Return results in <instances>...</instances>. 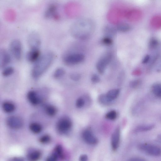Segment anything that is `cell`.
<instances>
[{"label": "cell", "mask_w": 161, "mask_h": 161, "mask_svg": "<svg viewBox=\"0 0 161 161\" xmlns=\"http://www.w3.org/2000/svg\"><path fill=\"white\" fill-rule=\"evenodd\" d=\"M55 59L52 52H46L35 63L31 72L32 76L37 78L42 75L49 67Z\"/></svg>", "instance_id": "cell-1"}, {"label": "cell", "mask_w": 161, "mask_h": 161, "mask_svg": "<svg viewBox=\"0 0 161 161\" xmlns=\"http://www.w3.org/2000/svg\"><path fill=\"white\" fill-rule=\"evenodd\" d=\"M94 27V24L91 21L81 20L73 25L71 28V32L74 37L85 40L90 37Z\"/></svg>", "instance_id": "cell-2"}, {"label": "cell", "mask_w": 161, "mask_h": 161, "mask_svg": "<svg viewBox=\"0 0 161 161\" xmlns=\"http://www.w3.org/2000/svg\"><path fill=\"white\" fill-rule=\"evenodd\" d=\"M85 56L82 53H78L67 52L63 56L62 59L64 63L67 65H73L83 61Z\"/></svg>", "instance_id": "cell-3"}, {"label": "cell", "mask_w": 161, "mask_h": 161, "mask_svg": "<svg viewBox=\"0 0 161 161\" xmlns=\"http://www.w3.org/2000/svg\"><path fill=\"white\" fill-rule=\"evenodd\" d=\"M113 57L112 53L110 52L103 54L97 63L96 67L98 72L100 74L104 73L107 66L111 62Z\"/></svg>", "instance_id": "cell-4"}, {"label": "cell", "mask_w": 161, "mask_h": 161, "mask_svg": "<svg viewBox=\"0 0 161 161\" xmlns=\"http://www.w3.org/2000/svg\"><path fill=\"white\" fill-rule=\"evenodd\" d=\"M72 122L68 117H63L59 119L56 123V128L61 133H65L68 132L72 126Z\"/></svg>", "instance_id": "cell-5"}, {"label": "cell", "mask_w": 161, "mask_h": 161, "mask_svg": "<svg viewBox=\"0 0 161 161\" xmlns=\"http://www.w3.org/2000/svg\"><path fill=\"white\" fill-rule=\"evenodd\" d=\"M9 49L12 55L17 60H20L22 56V46L18 39L12 40L9 45Z\"/></svg>", "instance_id": "cell-6"}, {"label": "cell", "mask_w": 161, "mask_h": 161, "mask_svg": "<svg viewBox=\"0 0 161 161\" xmlns=\"http://www.w3.org/2000/svg\"><path fill=\"white\" fill-rule=\"evenodd\" d=\"M139 149L147 154L153 156H158L161 154V149L159 147L148 144H141Z\"/></svg>", "instance_id": "cell-7"}, {"label": "cell", "mask_w": 161, "mask_h": 161, "mask_svg": "<svg viewBox=\"0 0 161 161\" xmlns=\"http://www.w3.org/2000/svg\"><path fill=\"white\" fill-rule=\"evenodd\" d=\"M6 122L9 127L14 129L21 128L24 124L22 119L17 116H11L8 117L6 119Z\"/></svg>", "instance_id": "cell-8"}, {"label": "cell", "mask_w": 161, "mask_h": 161, "mask_svg": "<svg viewBox=\"0 0 161 161\" xmlns=\"http://www.w3.org/2000/svg\"><path fill=\"white\" fill-rule=\"evenodd\" d=\"M28 43L30 49H40L41 41L40 36L36 32L31 33L28 37Z\"/></svg>", "instance_id": "cell-9"}, {"label": "cell", "mask_w": 161, "mask_h": 161, "mask_svg": "<svg viewBox=\"0 0 161 161\" xmlns=\"http://www.w3.org/2000/svg\"><path fill=\"white\" fill-rule=\"evenodd\" d=\"M57 6L54 4L49 5L45 10L44 16L46 18L58 20L59 15L58 11Z\"/></svg>", "instance_id": "cell-10"}, {"label": "cell", "mask_w": 161, "mask_h": 161, "mask_svg": "<svg viewBox=\"0 0 161 161\" xmlns=\"http://www.w3.org/2000/svg\"><path fill=\"white\" fill-rule=\"evenodd\" d=\"M82 137L84 141L88 144L95 145L98 142L97 139L89 130H86L83 131Z\"/></svg>", "instance_id": "cell-11"}, {"label": "cell", "mask_w": 161, "mask_h": 161, "mask_svg": "<svg viewBox=\"0 0 161 161\" xmlns=\"http://www.w3.org/2000/svg\"><path fill=\"white\" fill-rule=\"evenodd\" d=\"M120 131L117 127L112 133L111 137V146L112 150L115 151L118 148L120 142Z\"/></svg>", "instance_id": "cell-12"}, {"label": "cell", "mask_w": 161, "mask_h": 161, "mask_svg": "<svg viewBox=\"0 0 161 161\" xmlns=\"http://www.w3.org/2000/svg\"><path fill=\"white\" fill-rule=\"evenodd\" d=\"M40 49L32 48L26 53V59L31 63H35L41 56Z\"/></svg>", "instance_id": "cell-13"}, {"label": "cell", "mask_w": 161, "mask_h": 161, "mask_svg": "<svg viewBox=\"0 0 161 161\" xmlns=\"http://www.w3.org/2000/svg\"><path fill=\"white\" fill-rule=\"evenodd\" d=\"M11 56L9 53L5 49H2L0 51V65L3 68L10 62Z\"/></svg>", "instance_id": "cell-14"}, {"label": "cell", "mask_w": 161, "mask_h": 161, "mask_svg": "<svg viewBox=\"0 0 161 161\" xmlns=\"http://www.w3.org/2000/svg\"><path fill=\"white\" fill-rule=\"evenodd\" d=\"M37 93L34 91L29 92L27 94V98L29 101L35 105L39 104L41 102V99Z\"/></svg>", "instance_id": "cell-15"}, {"label": "cell", "mask_w": 161, "mask_h": 161, "mask_svg": "<svg viewBox=\"0 0 161 161\" xmlns=\"http://www.w3.org/2000/svg\"><path fill=\"white\" fill-rule=\"evenodd\" d=\"M2 106L3 111L7 113H11L15 108V106L13 103L8 101L3 102Z\"/></svg>", "instance_id": "cell-16"}, {"label": "cell", "mask_w": 161, "mask_h": 161, "mask_svg": "<svg viewBox=\"0 0 161 161\" xmlns=\"http://www.w3.org/2000/svg\"><path fill=\"white\" fill-rule=\"evenodd\" d=\"M150 23L151 25L154 28H161V16L156 15L153 16L151 19Z\"/></svg>", "instance_id": "cell-17"}, {"label": "cell", "mask_w": 161, "mask_h": 161, "mask_svg": "<svg viewBox=\"0 0 161 161\" xmlns=\"http://www.w3.org/2000/svg\"><path fill=\"white\" fill-rule=\"evenodd\" d=\"M129 15L130 18L133 21H138L142 17L141 12L137 9H134L130 11Z\"/></svg>", "instance_id": "cell-18"}, {"label": "cell", "mask_w": 161, "mask_h": 161, "mask_svg": "<svg viewBox=\"0 0 161 161\" xmlns=\"http://www.w3.org/2000/svg\"><path fill=\"white\" fill-rule=\"evenodd\" d=\"M120 92L119 89H113L109 91L106 94L108 99L111 102L118 96Z\"/></svg>", "instance_id": "cell-19"}, {"label": "cell", "mask_w": 161, "mask_h": 161, "mask_svg": "<svg viewBox=\"0 0 161 161\" xmlns=\"http://www.w3.org/2000/svg\"><path fill=\"white\" fill-rule=\"evenodd\" d=\"M46 114L48 116L53 117L55 116L57 113L56 108L51 105H47L44 108Z\"/></svg>", "instance_id": "cell-20"}, {"label": "cell", "mask_w": 161, "mask_h": 161, "mask_svg": "<svg viewBox=\"0 0 161 161\" xmlns=\"http://www.w3.org/2000/svg\"><path fill=\"white\" fill-rule=\"evenodd\" d=\"M153 94L157 97L161 98V84L156 83L153 84L151 88Z\"/></svg>", "instance_id": "cell-21"}, {"label": "cell", "mask_w": 161, "mask_h": 161, "mask_svg": "<svg viewBox=\"0 0 161 161\" xmlns=\"http://www.w3.org/2000/svg\"><path fill=\"white\" fill-rule=\"evenodd\" d=\"M29 128L30 130L35 134L39 133L41 131L42 129L41 125L36 122L31 123L30 125Z\"/></svg>", "instance_id": "cell-22"}, {"label": "cell", "mask_w": 161, "mask_h": 161, "mask_svg": "<svg viewBox=\"0 0 161 161\" xmlns=\"http://www.w3.org/2000/svg\"><path fill=\"white\" fill-rule=\"evenodd\" d=\"M154 125H147L138 126L135 129L136 132L147 131L153 129L154 127Z\"/></svg>", "instance_id": "cell-23"}, {"label": "cell", "mask_w": 161, "mask_h": 161, "mask_svg": "<svg viewBox=\"0 0 161 161\" xmlns=\"http://www.w3.org/2000/svg\"><path fill=\"white\" fill-rule=\"evenodd\" d=\"M41 153L38 151H34L31 152L28 156L30 161H37L40 158Z\"/></svg>", "instance_id": "cell-24"}, {"label": "cell", "mask_w": 161, "mask_h": 161, "mask_svg": "<svg viewBox=\"0 0 161 161\" xmlns=\"http://www.w3.org/2000/svg\"><path fill=\"white\" fill-rule=\"evenodd\" d=\"M130 29L131 27L130 25L126 23H122L119 24L117 26V30L122 32L128 31L130 30Z\"/></svg>", "instance_id": "cell-25"}, {"label": "cell", "mask_w": 161, "mask_h": 161, "mask_svg": "<svg viewBox=\"0 0 161 161\" xmlns=\"http://www.w3.org/2000/svg\"><path fill=\"white\" fill-rule=\"evenodd\" d=\"M104 33L106 36L111 38V36H114L116 33V30L111 26H106L104 29Z\"/></svg>", "instance_id": "cell-26"}, {"label": "cell", "mask_w": 161, "mask_h": 161, "mask_svg": "<svg viewBox=\"0 0 161 161\" xmlns=\"http://www.w3.org/2000/svg\"><path fill=\"white\" fill-rule=\"evenodd\" d=\"M98 100L100 103L103 105L109 104L111 102L107 97L106 94H101L98 97Z\"/></svg>", "instance_id": "cell-27"}, {"label": "cell", "mask_w": 161, "mask_h": 161, "mask_svg": "<svg viewBox=\"0 0 161 161\" xmlns=\"http://www.w3.org/2000/svg\"><path fill=\"white\" fill-rule=\"evenodd\" d=\"M105 117L108 119L114 120L117 118V113L114 110H111L106 114Z\"/></svg>", "instance_id": "cell-28"}, {"label": "cell", "mask_w": 161, "mask_h": 161, "mask_svg": "<svg viewBox=\"0 0 161 161\" xmlns=\"http://www.w3.org/2000/svg\"><path fill=\"white\" fill-rule=\"evenodd\" d=\"M65 70L62 68H59L57 69L54 73L53 76L56 78H59L65 74Z\"/></svg>", "instance_id": "cell-29"}, {"label": "cell", "mask_w": 161, "mask_h": 161, "mask_svg": "<svg viewBox=\"0 0 161 161\" xmlns=\"http://www.w3.org/2000/svg\"><path fill=\"white\" fill-rule=\"evenodd\" d=\"M14 68L11 66L6 68L3 71L2 74L4 76H8L12 75L14 72Z\"/></svg>", "instance_id": "cell-30"}, {"label": "cell", "mask_w": 161, "mask_h": 161, "mask_svg": "<svg viewBox=\"0 0 161 161\" xmlns=\"http://www.w3.org/2000/svg\"><path fill=\"white\" fill-rule=\"evenodd\" d=\"M142 83L141 80L140 79H136L131 81L129 84L130 87L135 89L138 88Z\"/></svg>", "instance_id": "cell-31"}, {"label": "cell", "mask_w": 161, "mask_h": 161, "mask_svg": "<svg viewBox=\"0 0 161 161\" xmlns=\"http://www.w3.org/2000/svg\"><path fill=\"white\" fill-rule=\"evenodd\" d=\"M85 100L82 97H80L78 98L76 102V106L78 108L83 107L85 103Z\"/></svg>", "instance_id": "cell-32"}, {"label": "cell", "mask_w": 161, "mask_h": 161, "mask_svg": "<svg viewBox=\"0 0 161 161\" xmlns=\"http://www.w3.org/2000/svg\"><path fill=\"white\" fill-rule=\"evenodd\" d=\"M58 157H60L63 156V150L62 146L60 145L57 146L55 149V152Z\"/></svg>", "instance_id": "cell-33"}, {"label": "cell", "mask_w": 161, "mask_h": 161, "mask_svg": "<svg viewBox=\"0 0 161 161\" xmlns=\"http://www.w3.org/2000/svg\"><path fill=\"white\" fill-rule=\"evenodd\" d=\"M50 140V136L47 135H45L40 138L39 141L42 143H47L49 142Z\"/></svg>", "instance_id": "cell-34"}, {"label": "cell", "mask_w": 161, "mask_h": 161, "mask_svg": "<svg viewBox=\"0 0 161 161\" xmlns=\"http://www.w3.org/2000/svg\"><path fill=\"white\" fill-rule=\"evenodd\" d=\"M102 42L104 45H109L112 44L113 41L111 38L105 36L102 40Z\"/></svg>", "instance_id": "cell-35"}, {"label": "cell", "mask_w": 161, "mask_h": 161, "mask_svg": "<svg viewBox=\"0 0 161 161\" xmlns=\"http://www.w3.org/2000/svg\"><path fill=\"white\" fill-rule=\"evenodd\" d=\"M158 44V40L154 38H153L150 40L149 43V47L153 48L156 47Z\"/></svg>", "instance_id": "cell-36"}, {"label": "cell", "mask_w": 161, "mask_h": 161, "mask_svg": "<svg viewBox=\"0 0 161 161\" xmlns=\"http://www.w3.org/2000/svg\"><path fill=\"white\" fill-rule=\"evenodd\" d=\"M70 77L72 80L78 81L80 79V75L78 74L74 73L71 74Z\"/></svg>", "instance_id": "cell-37"}, {"label": "cell", "mask_w": 161, "mask_h": 161, "mask_svg": "<svg viewBox=\"0 0 161 161\" xmlns=\"http://www.w3.org/2000/svg\"><path fill=\"white\" fill-rule=\"evenodd\" d=\"M58 156L54 153L49 157L46 161H57Z\"/></svg>", "instance_id": "cell-38"}, {"label": "cell", "mask_w": 161, "mask_h": 161, "mask_svg": "<svg viewBox=\"0 0 161 161\" xmlns=\"http://www.w3.org/2000/svg\"><path fill=\"white\" fill-rule=\"evenodd\" d=\"M92 81L94 83H96L100 81V79L98 76L96 74H94L92 75L91 77Z\"/></svg>", "instance_id": "cell-39"}, {"label": "cell", "mask_w": 161, "mask_h": 161, "mask_svg": "<svg viewBox=\"0 0 161 161\" xmlns=\"http://www.w3.org/2000/svg\"><path fill=\"white\" fill-rule=\"evenodd\" d=\"M87 156L85 154L81 155L79 158V161H87Z\"/></svg>", "instance_id": "cell-40"}, {"label": "cell", "mask_w": 161, "mask_h": 161, "mask_svg": "<svg viewBox=\"0 0 161 161\" xmlns=\"http://www.w3.org/2000/svg\"><path fill=\"white\" fill-rule=\"evenodd\" d=\"M128 161H146L145 160L141 158L133 157L129 159Z\"/></svg>", "instance_id": "cell-41"}, {"label": "cell", "mask_w": 161, "mask_h": 161, "mask_svg": "<svg viewBox=\"0 0 161 161\" xmlns=\"http://www.w3.org/2000/svg\"><path fill=\"white\" fill-rule=\"evenodd\" d=\"M150 57L149 55H146L143 58L142 63L143 64L147 63L149 60Z\"/></svg>", "instance_id": "cell-42"}, {"label": "cell", "mask_w": 161, "mask_h": 161, "mask_svg": "<svg viewBox=\"0 0 161 161\" xmlns=\"http://www.w3.org/2000/svg\"><path fill=\"white\" fill-rule=\"evenodd\" d=\"M134 74L136 75H140L141 74V71L140 70H137L135 71L134 72Z\"/></svg>", "instance_id": "cell-43"}, {"label": "cell", "mask_w": 161, "mask_h": 161, "mask_svg": "<svg viewBox=\"0 0 161 161\" xmlns=\"http://www.w3.org/2000/svg\"><path fill=\"white\" fill-rule=\"evenodd\" d=\"M158 141L160 142H161V135L159 136L157 138Z\"/></svg>", "instance_id": "cell-44"}]
</instances>
